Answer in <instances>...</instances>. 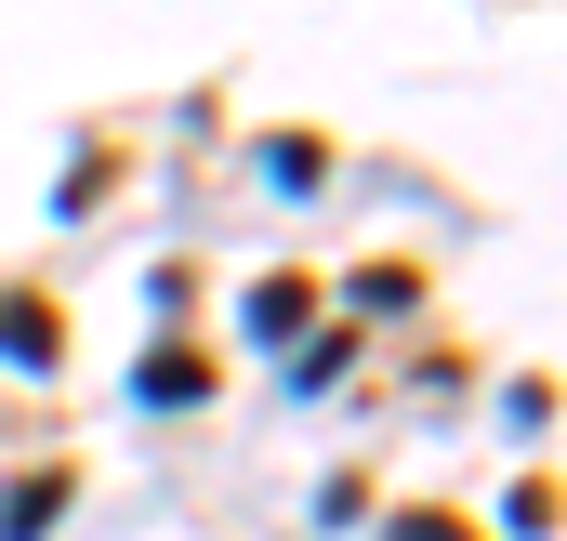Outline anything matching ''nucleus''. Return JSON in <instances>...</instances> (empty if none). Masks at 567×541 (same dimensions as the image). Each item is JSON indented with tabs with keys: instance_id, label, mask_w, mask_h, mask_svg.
Returning <instances> with one entry per match:
<instances>
[{
	"instance_id": "f257e3e1",
	"label": "nucleus",
	"mask_w": 567,
	"mask_h": 541,
	"mask_svg": "<svg viewBox=\"0 0 567 541\" xmlns=\"http://www.w3.org/2000/svg\"><path fill=\"white\" fill-rule=\"evenodd\" d=\"M0 357H13V370H53V357H66V330H53L27 290H0Z\"/></svg>"
},
{
	"instance_id": "f03ea898",
	"label": "nucleus",
	"mask_w": 567,
	"mask_h": 541,
	"mask_svg": "<svg viewBox=\"0 0 567 541\" xmlns=\"http://www.w3.org/2000/svg\"><path fill=\"white\" fill-rule=\"evenodd\" d=\"M53 516H66V476H13L0 489V541H40Z\"/></svg>"
},
{
	"instance_id": "7ed1b4c3",
	"label": "nucleus",
	"mask_w": 567,
	"mask_h": 541,
	"mask_svg": "<svg viewBox=\"0 0 567 541\" xmlns=\"http://www.w3.org/2000/svg\"><path fill=\"white\" fill-rule=\"evenodd\" d=\"M133 397H158V409H172V397H212V370H198V357H145Z\"/></svg>"
},
{
	"instance_id": "39448f33",
	"label": "nucleus",
	"mask_w": 567,
	"mask_h": 541,
	"mask_svg": "<svg viewBox=\"0 0 567 541\" xmlns=\"http://www.w3.org/2000/svg\"><path fill=\"white\" fill-rule=\"evenodd\" d=\"M396 541H462V529H449V516H396Z\"/></svg>"
},
{
	"instance_id": "20e7f679",
	"label": "nucleus",
	"mask_w": 567,
	"mask_h": 541,
	"mask_svg": "<svg viewBox=\"0 0 567 541\" xmlns=\"http://www.w3.org/2000/svg\"><path fill=\"white\" fill-rule=\"evenodd\" d=\"M251 330H265V344L303 330V277H265V290H251Z\"/></svg>"
}]
</instances>
